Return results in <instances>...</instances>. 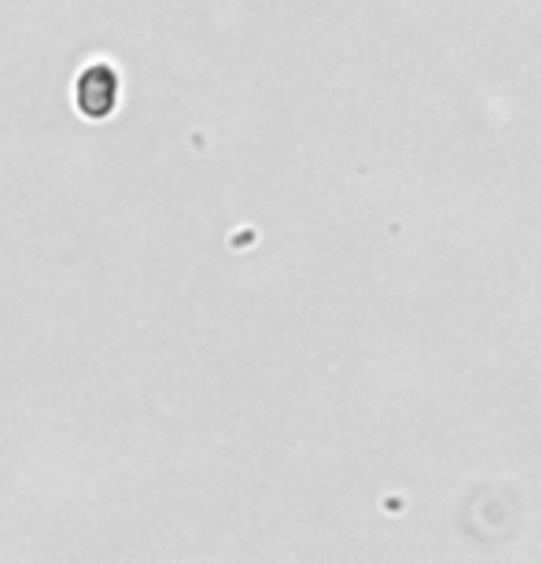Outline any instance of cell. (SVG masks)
<instances>
[{
    "instance_id": "obj_1",
    "label": "cell",
    "mask_w": 542,
    "mask_h": 564,
    "mask_svg": "<svg viewBox=\"0 0 542 564\" xmlns=\"http://www.w3.org/2000/svg\"><path fill=\"white\" fill-rule=\"evenodd\" d=\"M122 97V82L108 63H93L78 74V108L85 119H108Z\"/></svg>"
}]
</instances>
